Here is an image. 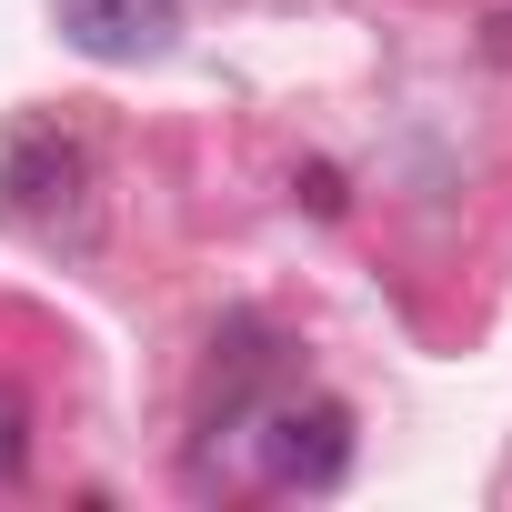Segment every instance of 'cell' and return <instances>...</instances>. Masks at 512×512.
Here are the masks:
<instances>
[{"instance_id":"cell-1","label":"cell","mask_w":512,"mask_h":512,"mask_svg":"<svg viewBox=\"0 0 512 512\" xmlns=\"http://www.w3.org/2000/svg\"><path fill=\"white\" fill-rule=\"evenodd\" d=\"M0 211L31 221L41 241H91V161L61 131H11L0 151Z\"/></svg>"},{"instance_id":"cell-2","label":"cell","mask_w":512,"mask_h":512,"mask_svg":"<svg viewBox=\"0 0 512 512\" xmlns=\"http://www.w3.org/2000/svg\"><path fill=\"white\" fill-rule=\"evenodd\" d=\"M251 452H262L272 482L322 492V482H342V462H352V412H342V402H282V412H262Z\"/></svg>"},{"instance_id":"cell-3","label":"cell","mask_w":512,"mask_h":512,"mask_svg":"<svg viewBox=\"0 0 512 512\" xmlns=\"http://www.w3.org/2000/svg\"><path fill=\"white\" fill-rule=\"evenodd\" d=\"M61 41L81 61H161L181 41V0H61Z\"/></svg>"},{"instance_id":"cell-4","label":"cell","mask_w":512,"mask_h":512,"mask_svg":"<svg viewBox=\"0 0 512 512\" xmlns=\"http://www.w3.org/2000/svg\"><path fill=\"white\" fill-rule=\"evenodd\" d=\"M21 462H31V412H21V392H0V482Z\"/></svg>"}]
</instances>
